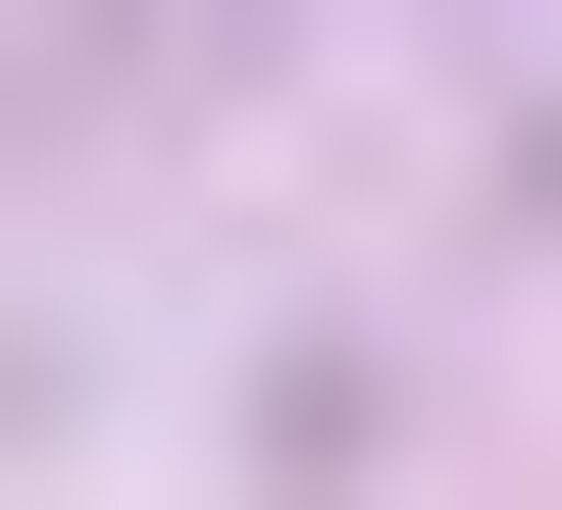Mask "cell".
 I'll list each match as a JSON object with an SVG mask.
<instances>
[{
    "instance_id": "1",
    "label": "cell",
    "mask_w": 562,
    "mask_h": 510,
    "mask_svg": "<svg viewBox=\"0 0 562 510\" xmlns=\"http://www.w3.org/2000/svg\"><path fill=\"white\" fill-rule=\"evenodd\" d=\"M154 52H256V0H52V102H154Z\"/></svg>"
}]
</instances>
